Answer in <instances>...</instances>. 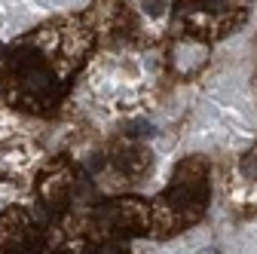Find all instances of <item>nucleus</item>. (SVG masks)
<instances>
[{
	"instance_id": "nucleus-1",
	"label": "nucleus",
	"mask_w": 257,
	"mask_h": 254,
	"mask_svg": "<svg viewBox=\"0 0 257 254\" xmlns=\"http://www.w3.org/2000/svg\"><path fill=\"white\" fill-rule=\"evenodd\" d=\"M150 132H153V129H150V122H135V125H132V135H141V138H147Z\"/></svg>"
}]
</instances>
